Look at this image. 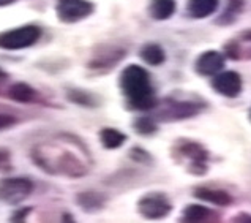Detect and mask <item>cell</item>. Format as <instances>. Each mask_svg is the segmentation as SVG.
<instances>
[{"instance_id": "obj_1", "label": "cell", "mask_w": 251, "mask_h": 223, "mask_svg": "<svg viewBox=\"0 0 251 223\" xmlns=\"http://www.w3.org/2000/svg\"><path fill=\"white\" fill-rule=\"evenodd\" d=\"M120 87L133 110L147 111L156 105L149 73L138 65L126 67L120 75Z\"/></svg>"}, {"instance_id": "obj_2", "label": "cell", "mask_w": 251, "mask_h": 223, "mask_svg": "<svg viewBox=\"0 0 251 223\" xmlns=\"http://www.w3.org/2000/svg\"><path fill=\"white\" fill-rule=\"evenodd\" d=\"M40 37H41V28L33 24L3 30L0 32V49L19 51V49L30 48L40 40Z\"/></svg>"}, {"instance_id": "obj_3", "label": "cell", "mask_w": 251, "mask_h": 223, "mask_svg": "<svg viewBox=\"0 0 251 223\" xmlns=\"http://www.w3.org/2000/svg\"><path fill=\"white\" fill-rule=\"evenodd\" d=\"M33 182L27 177H8L0 181V201L5 204L16 206L30 196Z\"/></svg>"}, {"instance_id": "obj_4", "label": "cell", "mask_w": 251, "mask_h": 223, "mask_svg": "<svg viewBox=\"0 0 251 223\" xmlns=\"http://www.w3.org/2000/svg\"><path fill=\"white\" fill-rule=\"evenodd\" d=\"M57 18L62 23H77L93 13V5L89 0H57Z\"/></svg>"}, {"instance_id": "obj_5", "label": "cell", "mask_w": 251, "mask_h": 223, "mask_svg": "<svg viewBox=\"0 0 251 223\" xmlns=\"http://www.w3.org/2000/svg\"><path fill=\"white\" fill-rule=\"evenodd\" d=\"M138 207L142 217L150 220H158L166 217L172 209L168 198L161 195V193H149V195H146L139 201Z\"/></svg>"}, {"instance_id": "obj_6", "label": "cell", "mask_w": 251, "mask_h": 223, "mask_svg": "<svg viewBox=\"0 0 251 223\" xmlns=\"http://www.w3.org/2000/svg\"><path fill=\"white\" fill-rule=\"evenodd\" d=\"M212 87L217 90L220 95L235 98L242 90V78L235 71H223L213 78Z\"/></svg>"}, {"instance_id": "obj_7", "label": "cell", "mask_w": 251, "mask_h": 223, "mask_svg": "<svg viewBox=\"0 0 251 223\" xmlns=\"http://www.w3.org/2000/svg\"><path fill=\"white\" fill-rule=\"evenodd\" d=\"M225 67V56L217 51H207L201 54L196 60V71L202 76H212L220 73Z\"/></svg>"}, {"instance_id": "obj_8", "label": "cell", "mask_w": 251, "mask_h": 223, "mask_svg": "<svg viewBox=\"0 0 251 223\" xmlns=\"http://www.w3.org/2000/svg\"><path fill=\"white\" fill-rule=\"evenodd\" d=\"M220 0H188L186 13L195 19H202L210 16L218 8Z\"/></svg>"}, {"instance_id": "obj_9", "label": "cell", "mask_w": 251, "mask_h": 223, "mask_svg": "<svg viewBox=\"0 0 251 223\" xmlns=\"http://www.w3.org/2000/svg\"><path fill=\"white\" fill-rule=\"evenodd\" d=\"M8 95L18 103H33L38 97V92L25 83H16L8 89Z\"/></svg>"}, {"instance_id": "obj_10", "label": "cell", "mask_w": 251, "mask_h": 223, "mask_svg": "<svg viewBox=\"0 0 251 223\" xmlns=\"http://www.w3.org/2000/svg\"><path fill=\"white\" fill-rule=\"evenodd\" d=\"M176 11V0H152L149 13L156 21L169 19Z\"/></svg>"}, {"instance_id": "obj_11", "label": "cell", "mask_w": 251, "mask_h": 223, "mask_svg": "<svg viewBox=\"0 0 251 223\" xmlns=\"http://www.w3.org/2000/svg\"><path fill=\"white\" fill-rule=\"evenodd\" d=\"M195 196L199 199L209 201V203L217 204V206H227L232 201L229 193H226L223 190H212V189H196Z\"/></svg>"}, {"instance_id": "obj_12", "label": "cell", "mask_w": 251, "mask_h": 223, "mask_svg": "<svg viewBox=\"0 0 251 223\" xmlns=\"http://www.w3.org/2000/svg\"><path fill=\"white\" fill-rule=\"evenodd\" d=\"M213 214L210 209L202 206H186V209L183 211L182 222H190V223H198V222H212Z\"/></svg>"}, {"instance_id": "obj_13", "label": "cell", "mask_w": 251, "mask_h": 223, "mask_svg": "<svg viewBox=\"0 0 251 223\" xmlns=\"http://www.w3.org/2000/svg\"><path fill=\"white\" fill-rule=\"evenodd\" d=\"M100 139L106 149H117L126 141V136L116 128H103L100 132Z\"/></svg>"}, {"instance_id": "obj_14", "label": "cell", "mask_w": 251, "mask_h": 223, "mask_svg": "<svg viewBox=\"0 0 251 223\" xmlns=\"http://www.w3.org/2000/svg\"><path fill=\"white\" fill-rule=\"evenodd\" d=\"M141 57L144 59L149 65H160L164 62V51L161 49L160 45H155V43H149L144 48L141 49Z\"/></svg>"}, {"instance_id": "obj_15", "label": "cell", "mask_w": 251, "mask_h": 223, "mask_svg": "<svg viewBox=\"0 0 251 223\" xmlns=\"http://www.w3.org/2000/svg\"><path fill=\"white\" fill-rule=\"evenodd\" d=\"M134 128L142 135H150V133H153L156 130V125H155V122L152 119L141 117V119H138L134 122Z\"/></svg>"}, {"instance_id": "obj_16", "label": "cell", "mask_w": 251, "mask_h": 223, "mask_svg": "<svg viewBox=\"0 0 251 223\" xmlns=\"http://www.w3.org/2000/svg\"><path fill=\"white\" fill-rule=\"evenodd\" d=\"M16 124V117L10 116V114H0V130L10 128Z\"/></svg>"}, {"instance_id": "obj_17", "label": "cell", "mask_w": 251, "mask_h": 223, "mask_svg": "<svg viewBox=\"0 0 251 223\" xmlns=\"http://www.w3.org/2000/svg\"><path fill=\"white\" fill-rule=\"evenodd\" d=\"M30 207H24V209H19L13 214V217H11V222H24L25 217H27V214H30Z\"/></svg>"}, {"instance_id": "obj_18", "label": "cell", "mask_w": 251, "mask_h": 223, "mask_svg": "<svg viewBox=\"0 0 251 223\" xmlns=\"http://www.w3.org/2000/svg\"><path fill=\"white\" fill-rule=\"evenodd\" d=\"M14 2H18V0H0V6H6V5H11Z\"/></svg>"}, {"instance_id": "obj_19", "label": "cell", "mask_w": 251, "mask_h": 223, "mask_svg": "<svg viewBox=\"0 0 251 223\" xmlns=\"http://www.w3.org/2000/svg\"><path fill=\"white\" fill-rule=\"evenodd\" d=\"M5 78H6V75L3 73L2 70H0V83H2V81H5Z\"/></svg>"}, {"instance_id": "obj_20", "label": "cell", "mask_w": 251, "mask_h": 223, "mask_svg": "<svg viewBox=\"0 0 251 223\" xmlns=\"http://www.w3.org/2000/svg\"><path fill=\"white\" fill-rule=\"evenodd\" d=\"M250 119H251V111H250Z\"/></svg>"}]
</instances>
